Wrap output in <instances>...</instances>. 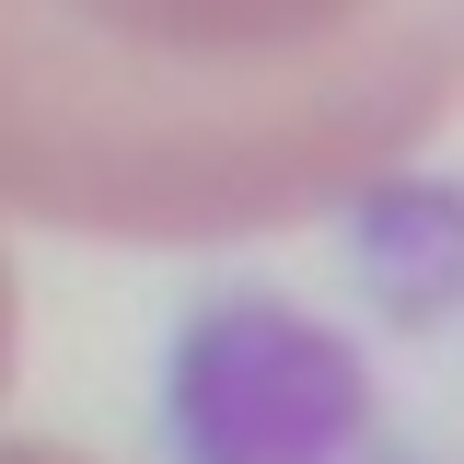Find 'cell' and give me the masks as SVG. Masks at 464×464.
Returning <instances> with one entry per match:
<instances>
[{"mask_svg": "<svg viewBox=\"0 0 464 464\" xmlns=\"http://www.w3.org/2000/svg\"><path fill=\"white\" fill-rule=\"evenodd\" d=\"M464 105V0H0V209L93 244L325 221Z\"/></svg>", "mask_w": 464, "mask_h": 464, "instance_id": "6da1fadb", "label": "cell"}, {"mask_svg": "<svg viewBox=\"0 0 464 464\" xmlns=\"http://www.w3.org/2000/svg\"><path fill=\"white\" fill-rule=\"evenodd\" d=\"M360 406L348 360L302 314L279 302H232L198 325V360H186V418H198V453L221 464H302L337 441V418Z\"/></svg>", "mask_w": 464, "mask_h": 464, "instance_id": "7a4b0ae2", "label": "cell"}, {"mask_svg": "<svg viewBox=\"0 0 464 464\" xmlns=\"http://www.w3.org/2000/svg\"><path fill=\"white\" fill-rule=\"evenodd\" d=\"M0 395H12V267H0Z\"/></svg>", "mask_w": 464, "mask_h": 464, "instance_id": "3957f363", "label": "cell"}]
</instances>
